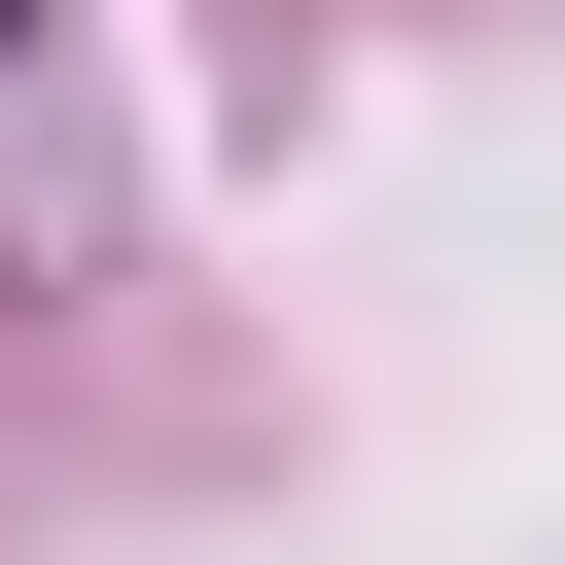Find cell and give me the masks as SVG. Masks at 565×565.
I'll return each instance as SVG.
<instances>
[]
</instances>
